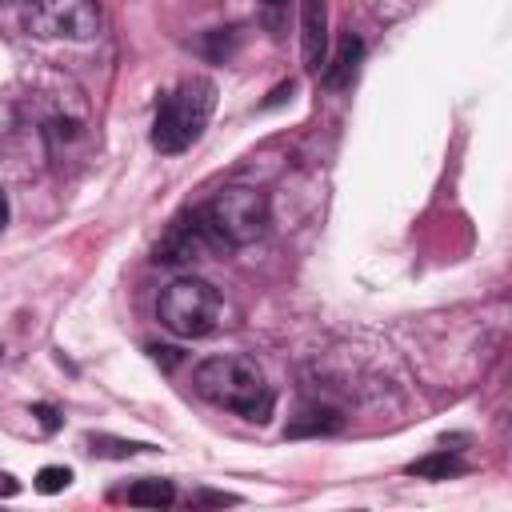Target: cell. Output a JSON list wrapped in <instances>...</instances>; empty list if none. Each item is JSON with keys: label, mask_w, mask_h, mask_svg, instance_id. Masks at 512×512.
Returning <instances> with one entry per match:
<instances>
[{"label": "cell", "mask_w": 512, "mask_h": 512, "mask_svg": "<svg viewBox=\"0 0 512 512\" xmlns=\"http://www.w3.org/2000/svg\"><path fill=\"white\" fill-rule=\"evenodd\" d=\"M212 248H220V244L212 240V232H208V224H204V216L196 208V212L172 220V228L156 244V256L152 260L156 264H188V260H204V252H212Z\"/></svg>", "instance_id": "cell-6"}, {"label": "cell", "mask_w": 512, "mask_h": 512, "mask_svg": "<svg viewBox=\"0 0 512 512\" xmlns=\"http://www.w3.org/2000/svg\"><path fill=\"white\" fill-rule=\"evenodd\" d=\"M68 484H72V468L48 464V468H40V472H36V492H44V496H56V492H64Z\"/></svg>", "instance_id": "cell-12"}, {"label": "cell", "mask_w": 512, "mask_h": 512, "mask_svg": "<svg viewBox=\"0 0 512 512\" xmlns=\"http://www.w3.org/2000/svg\"><path fill=\"white\" fill-rule=\"evenodd\" d=\"M0 4H28V0H0Z\"/></svg>", "instance_id": "cell-18"}, {"label": "cell", "mask_w": 512, "mask_h": 512, "mask_svg": "<svg viewBox=\"0 0 512 512\" xmlns=\"http://www.w3.org/2000/svg\"><path fill=\"white\" fill-rule=\"evenodd\" d=\"M192 388L208 404L236 412L244 420H256V424H264L272 416V404H276L272 384L264 380V368L252 356H232V352L200 360L192 372Z\"/></svg>", "instance_id": "cell-1"}, {"label": "cell", "mask_w": 512, "mask_h": 512, "mask_svg": "<svg viewBox=\"0 0 512 512\" xmlns=\"http://www.w3.org/2000/svg\"><path fill=\"white\" fill-rule=\"evenodd\" d=\"M300 48L308 72H320L328 60V0H300Z\"/></svg>", "instance_id": "cell-7"}, {"label": "cell", "mask_w": 512, "mask_h": 512, "mask_svg": "<svg viewBox=\"0 0 512 512\" xmlns=\"http://www.w3.org/2000/svg\"><path fill=\"white\" fill-rule=\"evenodd\" d=\"M264 4H268V8H280V4H288V0H264Z\"/></svg>", "instance_id": "cell-17"}, {"label": "cell", "mask_w": 512, "mask_h": 512, "mask_svg": "<svg viewBox=\"0 0 512 512\" xmlns=\"http://www.w3.org/2000/svg\"><path fill=\"white\" fill-rule=\"evenodd\" d=\"M152 356H156V360H164V368H168V364L176 360V348H152Z\"/></svg>", "instance_id": "cell-15"}, {"label": "cell", "mask_w": 512, "mask_h": 512, "mask_svg": "<svg viewBox=\"0 0 512 512\" xmlns=\"http://www.w3.org/2000/svg\"><path fill=\"white\" fill-rule=\"evenodd\" d=\"M20 492V480L12 472H0V496H16Z\"/></svg>", "instance_id": "cell-14"}, {"label": "cell", "mask_w": 512, "mask_h": 512, "mask_svg": "<svg viewBox=\"0 0 512 512\" xmlns=\"http://www.w3.org/2000/svg\"><path fill=\"white\" fill-rule=\"evenodd\" d=\"M4 220H8V200L0 196V228H4Z\"/></svg>", "instance_id": "cell-16"}, {"label": "cell", "mask_w": 512, "mask_h": 512, "mask_svg": "<svg viewBox=\"0 0 512 512\" xmlns=\"http://www.w3.org/2000/svg\"><path fill=\"white\" fill-rule=\"evenodd\" d=\"M404 472H408V476H420V480H448V476H460V472H464V460L444 448V452H432V456L412 460Z\"/></svg>", "instance_id": "cell-9"}, {"label": "cell", "mask_w": 512, "mask_h": 512, "mask_svg": "<svg viewBox=\"0 0 512 512\" xmlns=\"http://www.w3.org/2000/svg\"><path fill=\"white\" fill-rule=\"evenodd\" d=\"M360 56H364L360 36L344 32V36H340V48H336V56H332V64L324 68V84H328V88H348V84H352V76H356Z\"/></svg>", "instance_id": "cell-8"}, {"label": "cell", "mask_w": 512, "mask_h": 512, "mask_svg": "<svg viewBox=\"0 0 512 512\" xmlns=\"http://www.w3.org/2000/svg\"><path fill=\"white\" fill-rule=\"evenodd\" d=\"M200 216L220 248H244L268 228V196L248 184H228L208 204H200Z\"/></svg>", "instance_id": "cell-3"}, {"label": "cell", "mask_w": 512, "mask_h": 512, "mask_svg": "<svg viewBox=\"0 0 512 512\" xmlns=\"http://www.w3.org/2000/svg\"><path fill=\"white\" fill-rule=\"evenodd\" d=\"M156 320L180 340H200L220 320V292L200 276H180L168 288H160Z\"/></svg>", "instance_id": "cell-4"}, {"label": "cell", "mask_w": 512, "mask_h": 512, "mask_svg": "<svg viewBox=\"0 0 512 512\" xmlns=\"http://www.w3.org/2000/svg\"><path fill=\"white\" fill-rule=\"evenodd\" d=\"M32 412L40 416V424H44V432H56V424H60V420H56V408H48V404H36Z\"/></svg>", "instance_id": "cell-13"}, {"label": "cell", "mask_w": 512, "mask_h": 512, "mask_svg": "<svg viewBox=\"0 0 512 512\" xmlns=\"http://www.w3.org/2000/svg\"><path fill=\"white\" fill-rule=\"evenodd\" d=\"M212 108H216V84L204 76L184 80L180 88H172L164 96V104L152 120V148L160 156H180L184 148H192L200 140Z\"/></svg>", "instance_id": "cell-2"}, {"label": "cell", "mask_w": 512, "mask_h": 512, "mask_svg": "<svg viewBox=\"0 0 512 512\" xmlns=\"http://www.w3.org/2000/svg\"><path fill=\"white\" fill-rule=\"evenodd\" d=\"M344 416L336 408H316V412H304L296 424H288V436H320V432H340Z\"/></svg>", "instance_id": "cell-11"}, {"label": "cell", "mask_w": 512, "mask_h": 512, "mask_svg": "<svg viewBox=\"0 0 512 512\" xmlns=\"http://www.w3.org/2000/svg\"><path fill=\"white\" fill-rule=\"evenodd\" d=\"M172 500H176V488L168 480H136L128 488V504H136V508H164Z\"/></svg>", "instance_id": "cell-10"}, {"label": "cell", "mask_w": 512, "mask_h": 512, "mask_svg": "<svg viewBox=\"0 0 512 512\" xmlns=\"http://www.w3.org/2000/svg\"><path fill=\"white\" fill-rule=\"evenodd\" d=\"M100 24V0H28L24 12V28L40 40H92Z\"/></svg>", "instance_id": "cell-5"}]
</instances>
